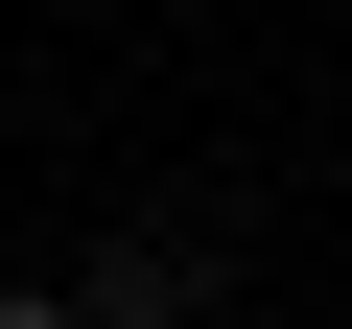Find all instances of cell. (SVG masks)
I'll use <instances>...</instances> for the list:
<instances>
[{
	"label": "cell",
	"mask_w": 352,
	"mask_h": 329,
	"mask_svg": "<svg viewBox=\"0 0 352 329\" xmlns=\"http://www.w3.org/2000/svg\"><path fill=\"white\" fill-rule=\"evenodd\" d=\"M212 282H235V259H212L188 212H141V235L71 259V329H212Z\"/></svg>",
	"instance_id": "1"
},
{
	"label": "cell",
	"mask_w": 352,
	"mask_h": 329,
	"mask_svg": "<svg viewBox=\"0 0 352 329\" xmlns=\"http://www.w3.org/2000/svg\"><path fill=\"white\" fill-rule=\"evenodd\" d=\"M0 329H71V282H0Z\"/></svg>",
	"instance_id": "2"
}]
</instances>
